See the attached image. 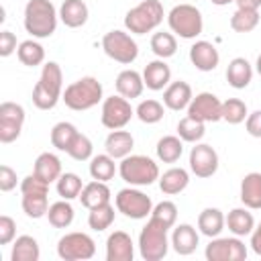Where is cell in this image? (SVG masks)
<instances>
[{"instance_id": "20", "label": "cell", "mask_w": 261, "mask_h": 261, "mask_svg": "<svg viewBox=\"0 0 261 261\" xmlns=\"http://www.w3.org/2000/svg\"><path fill=\"white\" fill-rule=\"evenodd\" d=\"M192 88H190V84L188 82H171L167 88H165V92H163V104L169 108V110H175V112H179V110H184V108H188L190 106V102H192Z\"/></svg>"}, {"instance_id": "44", "label": "cell", "mask_w": 261, "mask_h": 261, "mask_svg": "<svg viewBox=\"0 0 261 261\" xmlns=\"http://www.w3.org/2000/svg\"><path fill=\"white\" fill-rule=\"evenodd\" d=\"M163 104L161 102H157V100H143L139 106H137V110H135V114L139 116V120L141 122H145V124H155V122H159L161 118H163Z\"/></svg>"}, {"instance_id": "25", "label": "cell", "mask_w": 261, "mask_h": 261, "mask_svg": "<svg viewBox=\"0 0 261 261\" xmlns=\"http://www.w3.org/2000/svg\"><path fill=\"white\" fill-rule=\"evenodd\" d=\"M241 202L251 210H261V173L251 171L241 181Z\"/></svg>"}, {"instance_id": "37", "label": "cell", "mask_w": 261, "mask_h": 261, "mask_svg": "<svg viewBox=\"0 0 261 261\" xmlns=\"http://www.w3.org/2000/svg\"><path fill=\"white\" fill-rule=\"evenodd\" d=\"M80 130L71 124V122H57L53 128H51V145L55 147V149H59V151H65L67 153V149H69V145L73 143V139H75V135H77Z\"/></svg>"}, {"instance_id": "43", "label": "cell", "mask_w": 261, "mask_h": 261, "mask_svg": "<svg viewBox=\"0 0 261 261\" xmlns=\"http://www.w3.org/2000/svg\"><path fill=\"white\" fill-rule=\"evenodd\" d=\"M247 104L239 98H228L222 102V120H226L228 124H241L243 120H247Z\"/></svg>"}, {"instance_id": "17", "label": "cell", "mask_w": 261, "mask_h": 261, "mask_svg": "<svg viewBox=\"0 0 261 261\" xmlns=\"http://www.w3.org/2000/svg\"><path fill=\"white\" fill-rule=\"evenodd\" d=\"M135 257V245L130 234L124 230H114L106 239V259L108 261H133Z\"/></svg>"}, {"instance_id": "34", "label": "cell", "mask_w": 261, "mask_h": 261, "mask_svg": "<svg viewBox=\"0 0 261 261\" xmlns=\"http://www.w3.org/2000/svg\"><path fill=\"white\" fill-rule=\"evenodd\" d=\"M16 55H18V61L22 65H29V67H37L45 61V49L41 43L33 41V39H27L18 45L16 49Z\"/></svg>"}, {"instance_id": "50", "label": "cell", "mask_w": 261, "mask_h": 261, "mask_svg": "<svg viewBox=\"0 0 261 261\" xmlns=\"http://www.w3.org/2000/svg\"><path fill=\"white\" fill-rule=\"evenodd\" d=\"M245 126H247V133L251 137L261 139V110H255L253 114H249L245 120Z\"/></svg>"}, {"instance_id": "24", "label": "cell", "mask_w": 261, "mask_h": 261, "mask_svg": "<svg viewBox=\"0 0 261 261\" xmlns=\"http://www.w3.org/2000/svg\"><path fill=\"white\" fill-rule=\"evenodd\" d=\"M88 6L84 0H63L61 8H59V18L65 27L69 29H77L84 27L88 20Z\"/></svg>"}, {"instance_id": "29", "label": "cell", "mask_w": 261, "mask_h": 261, "mask_svg": "<svg viewBox=\"0 0 261 261\" xmlns=\"http://www.w3.org/2000/svg\"><path fill=\"white\" fill-rule=\"evenodd\" d=\"M224 224H226V216L218 208H204L200 212V216H198V228H200V232L206 234V237H210V239L218 237L222 232Z\"/></svg>"}, {"instance_id": "51", "label": "cell", "mask_w": 261, "mask_h": 261, "mask_svg": "<svg viewBox=\"0 0 261 261\" xmlns=\"http://www.w3.org/2000/svg\"><path fill=\"white\" fill-rule=\"evenodd\" d=\"M251 249H253V253L261 255V222L251 232Z\"/></svg>"}, {"instance_id": "14", "label": "cell", "mask_w": 261, "mask_h": 261, "mask_svg": "<svg viewBox=\"0 0 261 261\" xmlns=\"http://www.w3.org/2000/svg\"><path fill=\"white\" fill-rule=\"evenodd\" d=\"M24 124V108L16 102H2L0 104V141L12 143L20 137Z\"/></svg>"}, {"instance_id": "31", "label": "cell", "mask_w": 261, "mask_h": 261, "mask_svg": "<svg viewBox=\"0 0 261 261\" xmlns=\"http://www.w3.org/2000/svg\"><path fill=\"white\" fill-rule=\"evenodd\" d=\"M33 173H37L41 179H45V181H57L59 179V175H61V161H59V157L57 155H53V153H41L37 159H35V171Z\"/></svg>"}, {"instance_id": "7", "label": "cell", "mask_w": 261, "mask_h": 261, "mask_svg": "<svg viewBox=\"0 0 261 261\" xmlns=\"http://www.w3.org/2000/svg\"><path fill=\"white\" fill-rule=\"evenodd\" d=\"M118 173L130 186H151L159 179V167L147 155H126L118 165Z\"/></svg>"}, {"instance_id": "36", "label": "cell", "mask_w": 261, "mask_h": 261, "mask_svg": "<svg viewBox=\"0 0 261 261\" xmlns=\"http://www.w3.org/2000/svg\"><path fill=\"white\" fill-rule=\"evenodd\" d=\"M116 173V165H114V157H110L108 153L104 155H96L90 159V175L92 179L98 181H108L112 179Z\"/></svg>"}, {"instance_id": "12", "label": "cell", "mask_w": 261, "mask_h": 261, "mask_svg": "<svg viewBox=\"0 0 261 261\" xmlns=\"http://www.w3.org/2000/svg\"><path fill=\"white\" fill-rule=\"evenodd\" d=\"M208 261H245L247 247L239 237H214L206 245Z\"/></svg>"}, {"instance_id": "52", "label": "cell", "mask_w": 261, "mask_h": 261, "mask_svg": "<svg viewBox=\"0 0 261 261\" xmlns=\"http://www.w3.org/2000/svg\"><path fill=\"white\" fill-rule=\"evenodd\" d=\"M237 8H251V10H259L261 0H234Z\"/></svg>"}, {"instance_id": "13", "label": "cell", "mask_w": 261, "mask_h": 261, "mask_svg": "<svg viewBox=\"0 0 261 261\" xmlns=\"http://www.w3.org/2000/svg\"><path fill=\"white\" fill-rule=\"evenodd\" d=\"M135 110L130 106V102L124 98V96H110V98H104L102 102V124L110 130H116V128H122L130 122Z\"/></svg>"}, {"instance_id": "42", "label": "cell", "mask_w": 261, "mask_h": 261, "mask_svg": "<svg viewBox=\"0 0 261 261\" xmlns=\"http://www.w3.org/2000/svg\"><path fill=\"white\" fill-rule=\"evenodd\" d=\"M114 222V206L108 202V204H102V206H96L90 210L88 214V224L92 230H106L110 224Z\"/></svg>"}, {"instance_id": "38", "label": "cell", "mask_w": 261, "mask_h": 261, "mask_svg": "<svg viewBox=\"0 0 261 261\" xmlns=\"http://www.w3.org/2000/svg\"><path fill=\"white\" fill-rule=\"evenodd\" d=\"M259 24V10L251 8H237L230 16V29L237 33H251Z\"/></svg>"}, {"instance_id": "45", "label": "cell", "mask_w": 261, "mask_h": 261, "mask_svg": "<svg viewBox=\"0 0 261 261\" xmlns=\"http://www.w3.org/2000/svg\"><path fill=\"white\" fill-rule=\"evenodd\" d=\"M92 151H94L92 141L84 133H77L75 139H73V143L67 149V155L71 159H75V161H88V159H92Z\"/></svg>"}, {"instance_id": "19", "label": "cell", "mask_w": 261, "mask_h": 261, "mask_svg": "<svg viewBox=\"0 0 261 261\" xmlns=\"http://www.w3.org/2000/svg\"><path fill=\"white\" fill-rule=\"evenodd\" d=\"M143 82L153 92H159V90L167 88L169 82H171V69H169V65L163 59L149 61L145 65V69H143Z\"/></svg>"}, {"instance_id": "41", "label": "cell", "mask_w": 261, "mask_h": 261, "mask_svg": "<svg viewBox=\"0 0 261 261\" xmlns=\"http://www.w3.org/2000/svg\"><path fill=\"white\" fill-rule=\"evenodd\" d=\"M84 190V184H82V177L77 173H61L59 179H57V194L63 198V200H73V198H80Z\"/></svg>"}, {"instance_id": "11", "label": "cell", "mask_w": 261, "mask_h": 261, "mask_svg": "<svg viewBox=\"0 0 261 261\" xmlns=\"http://www.w3.org/2000/svg\"><path fill=\"white\" fill-rule=\"evenodd\" d=\"M114 204H116V210L120 214H124L126 218H133V220L147 218L153 212L151 198L147 194H143L141 190H135V188L120 190L114 198Z\"/></svg>"}, {"instance_id": "39", "label": "cell", "mask_w": 261, "mask_h": 261, "mask_svg": "<svg viewBox=\"0 0 261 261\" xmlns=\"http://www.w3.org/2000/svg\"><path fill=\"white\" fill-rule=\"evenodd\" d=\"M151 51L159 57V59H167V57H173L175 51H177V41L171 33H155L151 37Z\"/></svg>"}, {"instance_id": "3", "label": "cell", "mask_w": 261, "mask_h": 261, "mask_svg": "<svg viewBox=\"0 0 261 261\" xmlns=\"http://www.w3.org/2000/svg\"><path fill=\"white\" fill-rule=\"evenodd\" d=\"M61 98H63L65 106L75 110V112L90 110L102 100V84L92 75L80 77L65 88Z\"/></svg>"}, {"instance_id": "6", "label": "cell", "mask_w": 261, "mask_h": 261, "mask_svg": "<svg viewBox=\"0 0 261 261\" xmlns=\"http://www.w3.org/2000/svg\"><path fill=\"white\" fill-rule=\"evenodd\" d=\"M163 22V4L159 0H143L124 16V27L135 35H145Z\"/></svg>"}, {"instance_id": "35", "label": "cell", "mask_w": 261, "mask_h": 261, "mask_svg": "<svg viewBox=\"0 0 261 261\" xmlns=\"http://www.w3.org/2000/svg\"><path fill=\"white\" fill-rule=\"evenodd\" d=\"M47 218L49 224L55 228H67L73 222V206L69 204V200H59L55 204L49 206L47 210Z\"/></svg>"}, {"instance_id": "30", "label": "cell", "mask_w": 261, "mask_h": 261, "mask_svg": "<svg viewBox=\"0 0 261 261\" xmlns=\"http://www.w3.org/2000/svg\"><path fill=\"white\" fill-rule=\"evenodd\" d=\"M226 226L234 237H245L253 232L255 218L247 208H232L226 216Z\"/></svg>"}, {"instance_id": "4", "label": "cell", "mask_w": 261, "mask_h": 261, "mask_svg": "<svg viewBox=\"0 0 261 261\" xmlns=\"http://www.w3.org/2000/svg\"><path fill=\"white\" fill-rule=\"evenodd\" d=\"M20 194H22V210L29 218H41L47 216L49 210V181L41 179L37 173L27 175L20 181Z\"/></svg>"}, {"instance_id": "28", "label": "cell", "mask_w": 261, "mask_h": 261, "mask_svg": "<svg viewBox=\"0 0 261 261\" xmlns=\"http://www.w3.org/2000/svg\"><path fill=\"white\" fill-rule=\"evenodd\" d=\"M190 184V175L184 167H171L163 175H159V190L167 196H175L184 192Z\"/></svg>"}, {"instance_id": "5", "label": "cell", "mask_w": 261, "mask_h": 261, "mask_svg": "<svg viewBox=\"0 0 261 261\" xmlns=\"http://www.w3.org/2000/svg\"><path fill=\"white\" fill-rule=\"evenodd\" d=\"M167 230L169 228L165 224H161L159 220H155L153 216L141 228V234H139V251H141V257L145 261H159V259H163L167 255V249H169Z\"/></svg>"}, {"instance_id": "10", "label": "cell", "mask_w": 261, "mask_h": 261, "mask_svg": "<svg viewBox=\"0 0 261 261\" xmlns=\"http://www.w3.org/2000/svg\"><path fill=\"white\" fill-rule=\"evenodd\" d=\"M57 255L63 261H86L96 255V243L86 232H67L57 241Z\"/></svg>"}, {"instance_id": "26", "label": "cell", "mask_w": 261, "mask_h": 261, "mask_svg": "<svg viewBox=\"0 0 261 261\" xmlns=\"http://www.w3.org/2000/svg\"><path fill=\"white\" fill-rule=\"evenodd\" d=\"M253 77V67L245 57H234L228 67H226V82L234 88V90H243L251 84Z\"/></svg>"}, {"instance_id": "8", "label": "cell", "mask_w": 261, "mask_h": 261, "mask_svg": "<svg viewBox=\"0 0 261 261\" xmlns=\"http://www.w3.org/2000/svg\"><path fill=\"white\" fill-rule=\"evenodd\" d=\"M167 24H169L171 33L179 35L181 39H196L204 29L202 12L192 4L173 6L167 14Z\"/></svg>"}, {"instance_id": "1", "label": "cell", "mask_w": 261, "mask_h": 261, "mask_svg": "<svg viewBox=\"0 0 261 261\" xmlns=\"http://www.w3.org/2000/svg\"><path fill=\"white\" fill-rule=\"evenodd\" d=\"M63 88V71L59 67V63L55 61H47L43 65L41 77L33 88V104L39 110H51L57 106L59 98L63 96L61 92Z\"/></svg>"}, {"instance_id": "33", "label": "cell", "mask_w": 261, "mask_h": 261, "mask_svg": "<svg viewBox=\"0 0 261 261\" xmlns=\"http://www.w3.org/2000/svg\"><path fill=\"white\" fill-rule=\"evenodd\" d=\"M155 151H157L159 161H163V163H175L181 157V153H184V141L179 137H173V135L161 137L157 141Z\"/></svg>"}, {"instance_id": "27", "label": "cell", "mask_w": 261, "mask_h": 261, "mask_svg": "<svg viewBox=\"0 0 261 261\" xmlns=\"http://www.w3.org/2000/svg\"><path fill=\"white\" fill-rule=\"evenodd\" d=\"M80 202L88 210H92L96 206H102V204H108L110 202V188L106 186V181L94 179V181L84 186V190L80 194Z\"/></svg>"}, {"instance_id": "54", "label": "cell", "mask_w": 261, "mask_h": 261, "mask_svg": "<svg viewBox=\"0 0 261 261\" xmlns=\"http://www.w3.org/2000/svg\"><path fill=\"white\" fill-rule=\"evenodd\" d=\"M255 69H257V73L261 75V53H259V57H257V63H255Z\"/></svg>"}, {"instance_id": "22", "label": "cell", "mask_w": 261, "mask_h": 261, "mask_svg": "<svg viewBox=\"0 0 261 261\" xmlns=\"http://www.w3.org/2000/svg\"><path fill=\"white\" fill-rule=\"evenodd\" d=\"M116 92L120 96H124L126 100H133V98H139L143 94V88H145V82H143V75L135 69H122L118 75H116Z\"/></svg>"}, {"instance_id": "23", "label": "cell", "mask_w": 261, "mask_h": 261, "mask_svg": "<svg viewBox=\"0 0 261 261\" xmlns=\"http://www.w3.org/2000/svg\"><path fill=\"white\" fill-rule=\"evenodd\" d=\"M104 147H106V153H108L110 157H114V159H124L126 155H130V151H133V147H135V139H133V135H130L128 130L116 128V130H112V133L106 137Z\"/></svg>"}, {"instance_id": "40", "label": "cell", "mask_w": 261, "mask_h": 261, "mask_svg": "<svg viewBox=\"0 0 261 261\" xmlns=\"http://www.w3.org/2000/svg\"><path fill=\"white\" fill-rule=\"evenodd\" d=\"M206 133V126L202 120H196L192 116H184L177 122V137L186 143H198Z\"/></svg>"}, {"instance_id": "9", "label": "cell", "mask_w": 261, "mask_h": 261, "mask_svg": "<svg viewBox=\"0 0 261 261\" xmlns=\"http://www.w3.org/2000/svg\"><path fill=\"white\" fill-rule=\"evenodd\" d=\"M102 49L110 59H114L122 65H130L139 57L137 41L124 31H108L102 37Z\"/></svg>"}, {"instance_id": "15", "label": "cell", "mask_w": 261, "mask_h": 261, "mask_svg": "<svg viewBox=\"0 0 261 261\" xmlns=\"http://www.w3.org/2000/svg\"><path fill=\"white\" fill-rule=\"evenodd\" d=\"M188 116L206 122H218L222 120V102L212 92H200L196 98H192L188 106Z\"/></svg>"}, {"instance_id": "48", "label": "cell", "mask_w": 261, "mask_h": 261, "mask_svg": "<svg viewBox=\"0 0 261 261\" xmlns=\"http://www.w3.org/2000/svg\"><path fill=\"white\" fill-rule=\"evenodd\" d=\"M16 188V171L8 165H0V190L10 192Z\"/></svg>"}, {"instance_id": "47", "label": "cell", "mask_w": 261, "mask_h": 261, "mask_svg": "<svg viewBox=\"0 0 261 261\" xmlns=\"http://www.w3.org/2000/svg\"><path fill=\"white\" fill-rule=\"evenodd\" d=\"M14 237H16V222L10 216L2 214L0 216V245H8L10 241H14Z\"/></svg>"}, {"instance_id": "18", "label": "cell", "mask_w": 261, "mask_h": 261, "mask_svg": "<svg viewBox=\"0 0 261 261\" xmlns=\"http://www.w3.org/2000/svg\"><path fill=\"white\" fill-rule=\"evenodd\" d=\"M190 61L200 71H212V69H216V65L220 61V55H218V51H216V47L212 43L196 41L190 47Z\"/></svg>"}, {"instance_id": "16", "label": "cell", "mask_w": 261, "mask_h": 261, "mask_svg": "<svg viewBox=\"0 0 261 261\" xmlns=\"http://www.w3.org/2000/svg\"><path fill=\"white\" fill-rule=\"evenodd\" d=\"M190 169L196 177H212L218 169V153L214 151L212 145L206 143H196L190 151Z\"/></svg>"}, {"instance_id": "49", "label": "cell", "mask_w": 261, "mask_h": 261, "mask_svg": "<svg viewBox=\"0 0 261 261\" xmlns=\"http://www.w3.org/2000/svg\"><path fill=\"white\" fill-rule=\"evenodd\" d=\"M16 49H18V47H16V37H14V33L2 31V33H0V55H2V57H8V55H12Z\"/></svg>"}, {"instance_id": "32", "label": "cell", "mask_w": 261, "mask_h": 261, "mask_svg": "<svg viewBox=\"0 0 261 261\" xmlns=\"http://www.w3.org/2000/svg\"><path fill=\"white\" fill-rule=\"evenodd\" d=\"M39 257H41V251H39L37 239H33L31 234L16 237L12 245V253H10L12 261H39Z\"/></svg>"}, {"instance_id": "46", "label": "cell", "mask_w": 261, "mask_h": 261, "mask_svg": "<svg viewBox=\"0 0 261 261\" xmlns=\"http://www.w3.org/2000/svg\"><path fill=\"white\" fill-rule=\"evenodd\" d=\"M151 216L155 220H159L161 224H165L167 228H171L175 224V220H177V206L173 202H169V200H163L157 206H153Z\"/></svg>"}, {"instance_id": "21", "label": "cell", "mask_w": 261, "mask_h": 261, "mask_svg": "<svg viewBox=\"0 0 261 261\" xmlns=\"http://www.w3.org/2000/svg\"><path fill=\"white\" fill-rule=\"evenodd\" d=\"M198 230L192 224H177L171 234V247L177 255H192L198 247Z\"/></svg>"}, {"instance_id": "53", "label": "cell", "mask_w": 261, "mask_h": 261, "mask_svg": "<svg viewBox=\"0 0 261 261\" xmlns=\"http://www.w3.org/2000/svg\"><path fill=\"white\" fill-rule=\"evenodd\" d=\"M212 4H216V6H226V4H230V2H234V0H210Z\"/></svg>"}, {"instance_id": "2", "label": "cell", "mask_w": 261, "mask_h": 261, "mask_svg": "<svg viewBox=\"0 0 261 261\" xmlns=\"http://www.w3.org/2000/svg\"><path fill=\"white\" fill-rule=\"evenodd\" d=\"M57 10L51 0H29L24 6V29L35 39H47L57 29Z\"/></svg>"}]
</instances>
